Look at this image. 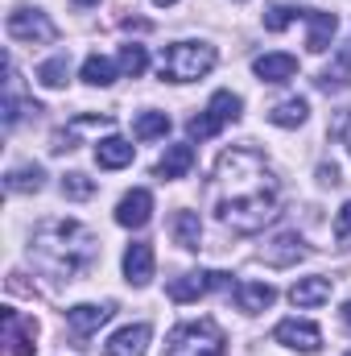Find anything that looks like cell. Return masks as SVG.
<instances>
[{"label":"cell","mask_w":351,"mask_h":356,"mask_svg":"<svg viewBox=\"0 0 351 356\" xmlns=\"http://www.w3.org/2000/svg\"><path fill=\"white\" fill-rule=\"evenodd\" d=\"M223 124L211 116V112H198V116H190V124H186V133H190V141H207V137H215Z\"/></svg>","instance_id":"cell-30"},{"label":"cell","mask_w":351,"mask_h":356,"mask_svg":"<svg viewBox=\"0 0 351 356\" xmlns=\"http://www.w3.org/2000/svg\"><path fill=\"white\" fill-rule=\"evenodd\" d=\"M153 269H157L153 245H145V241H132V245L124 249V277H128V286L145 290V286L153 282Z\"/></svg>","instance_id":"cell-9"},{"label":"cell","mask_w":351,"mask_h":356,"mask_svg":"<svg viewBox=\"0 0 351 356\" xmlns=\"http://www.w3.org/2000/svg\"><path fill=\"white\" fill-rule=\"evenodd\" d=\"M4 323H8V344L12 356H33V336H37V323L33 319H17V311H4Z\"/></svg>","instance_id":"cell-19"},{"label":"cell","mask_w":351,"mask_h":356,"mask_svg":"<svg viewBox=\"0 0 351 356\" xmlns=\"http://www.w3.org/2000/svg\"><path fill=\"white\" fill-rule=\"evenodd\" d=\"M190 166H194V145H166V154L157 158L153 175L166 178V182H174V178L190 175Z\"/></svg>","instance_id":"cell-15"},{"label":"cell","mask_w":351,"mask_h":356,"mask_svg":"<svg viewBox=\"0 0 351 356\" xmlns=\"http://www.w3.org/2000/svg\"><path fill=\"white\" fill-rule=\"evenodd\" d=\"M289 302L293 307H323V302H331V277H298L293 282V290H289Z\"/></svg>","instance_id":"cell-17"},{"label":"cell","mask_w":351,"mask_h":356,"mask_svg":"<svg viewBox=\"0 0 351 356\" xmlns=\"http://www.w3.org/2000/svg\"><path fill=\"white\" fill-rule=\"evenodd\" d=\"M306 50L310 54H327V46L335 42V29H339V17L335 13H318V8H306Z\"/></svg>","instance_id":"cell-12"},{"label":"cell","mask_w":351,"mask_h":356,"mask_svg":"<svg viewBox=\"0 0 351 356\" xmlns=\"http://www.w3.org/2000/svg\"><path fill=\"white\" fill-rule=\"evenodd\" d=\"M215 67V46L211 42H174L162 50L157 75L166 83H194Z\"/></svg>","instance_id":"cell-3"},{"label":"cell","mask_w":351,"mask_h":356,"mask_svg":"<svg viewBox=\"0 0 351 356\" xmlns=\"http://www.w3.org/2000/svg\"><path fill=\"white\" fill-rule=\"evenodd\" d=\"M335 241L339 245H351V199L339 207V216H335Z\"/></svg>","instance_id":"cell-32"},{"label":"cell","mask_w":351,"mask_h":356,"mask_svg":"<svg viewBox=\"0 0 351 356\" xmlns=\"http://www.w3.org/2000/svg\"><path fill=\"white\" fill-rule=\"evenodd\" d=\"M132 158H137V149H132V141H124V137H103V141L95 145V162H99L103 170H124V166H132Z\"/></svg>","instance_id":"cell-16"},{"label":"cell","mask_w":351,"mask_h":356,"mask_svg":"<svg viewBox=\"0 0 351 356\" xmlns=\"http://www.w3.org/2000/svg\"><path fill=\"white\" fill-rule=\"evenodd\" d=\"M4 186L12 191V195H37L42 186H46V175H42V166H12L8 175H4Z\"/></svg>","instance_id":"cell-22"},{"label":"cell","mask_w":351,"mask_h":356,"mask_svg":"<svg viewBox=\"0 0 351 356\" xmlns=\"http://www.w3.org/2000/svg\"><path fill=\"white\" fill-rule=\"evenodd\" d=\"M120 71L128 75V79H141L145 71H149V50L145 46H137V42H128V46H120Z\"/></svg>","instance_id":"cell-28"},{"label":"cell","mask_w":351,"mask_h":356,"mask_svg":"<svg viewBox=\"0 0 351 356\" xmlns=\"http://www.w3.org/2000/svg\"><path fill=\"white\" fill-rule=\"evenodd\" d=\"M62 195H67V199H91V195H95V178L79 175V170L67 175L62 178Z\"/></svg>","instance_id":"cell-31"},{"label":"cell","mask_w":351,"mask_h":356,"mask_svg":"<svg viewBox=\"0 0 351 356\" xmlns=\"http://www.w3.org/2000/svg\"><path fill=\"white\" fill-rule=\"evenodd\" d=\"M223 286H232V277L228 273H182L170 282V298L174 302H194V298H203V294H211V290H223Z\"/></svg>","instance_id":"cell-7"},{"label":"cell","mask_w":351,"mask_h":356,"mask_svg":"<svg viewBox=\"0 0 351 356\" xmlns=\"http://www.w3.org/2000/svg\"><path fill=\"white\" fill-rule=\"evenodd\" d=\"M149 353V323H128V327H120L112 340H108V348L103 356H145Z\"/></svg>","instance_id":"cell-11"},{"label":"cell","mask_w":351,"mask_h":356,"mask_svg":"<svg viewBox=\"0 0 351 356\" xmlns=\"http://www.w3.org/2000/svg\"><path fill=\"white\" fill-rule=\"evenodd\" d=\"M223 353H228V340H223L215 319L178 323L170 332V344H166V356H223Z\"/></svg>","instance_id":"cell-4"},{"label":"cell","mask_w":351,"mask_h":356,"mask_svg":"<svg viewBox=\"0 0 351 356\" xmlns=\"http://www.w3.org/2000/svg\"><path fill=\"white\" fill-rule=\"evenodd\" d=\"M153 220V195L145 186H132L120 203H116V224L120 228H145Z\"/></svg>","instance_id":"cell-8"},{"label":"cell","mask_w":351,"mask_h":356,"mask_svg":"<svg viewBox=\"0 0 351 356\" xmlns=\"http://www.w3.org/2000/svg\"><path fill=\"white\" fill-rule=\"evenodd\" d=\"M108 319H112V302H79V307H71V311H67V323H71L79 336L99 332Z\"/></svg>","instance_id":"cell-14"},{"label":"cell","mask_w":351,"mask_h":356,"mask_svg":"<svg viewBox=\"0 0 351 356\" xmlns=\"http://www.w3.org/2000/svg\"><path fill=\"white\" fill-rule=\"evenodd\" d=\"M343 145H348V154H351V112L343 116Z\"/></svg>","instance_id":"cell-34"},{"label":"cell","mask_w":351,"mask_h":356,"mask_svg":"<svg viewBox=\"0 0 351 356\" xmlns=\"http://www.w3.org/2000/svg\"><path fill=\"white\" fill-rule=\"evenodd\" d=\"M348 83H351V42H343L339 58L318 75V88H323V91H343Z\"/></svg>","instance_id":"cell-23"},{"label":"cell","mask_w":351,"mask_h":356,"mask_svg":"<svg viewBox=\"0 0 351 356\" xmlns=\"http://www.w3.org/2000/svg\"><path fill=\"white\" fill-rule=\"evenodd\" d=\"M298 17L306 21V8H298V4H289V0H277V4L264 13V29H268V33H281V29H285L289 21H298Z\"/></svg>","instance_id":"cell-29"},{"label":"cell","mask_w":351,"mask_h":356,"mask_svg":"<svg viewBox=\"0 0 351 356\" xmlns=\"http://www.w3.org/2000/svg\"><path fill=\"white\" fill-rule=\"evenodd\" d=\"M67 79H71V54H54V58H46L42 67H37V83L50 91L67 88Z\"/></svg>","instance_id":"cell-26"},{"label":"cell","mask_w":351,"mask_h":356,"mask_svg":"<svg viewBox=\"0 0 351 356\" xmlns=\"http://www.w3.org/2000/svg\"><path fill=\"white\" fill-rule=\"evenodd\" d=\"M306 253L310 249H306V241L298 232H281V236H273L261 249V261H268V266H298Z\"/></svg>","instance_id":"cell-10"},{"label":"cell","mask_w":351,"mask_h":356,"mask_svg":"<svg viewBox=\"0 0 351 356\" xmlns=\"http://www.w3.org/2000/svg\"><path fill=\"white\" fill-rule=\"evenodd\" d=\"M273 340L285 344V348H293V353H306V356L323 348V332L310 319H281L277 332H273Z\"/></svg>","instance_id":"cell-6"},{"label":"cell","mask_w":351,"mask_h":356,"mask_svg":"<svg viewBox=\"0 0 351 356\" xmlns=\"http://www.w3.org/2000/svg\"><path fill=\"white\" fill-rule=\"evenodd\" d=\"M252 75L261 83H285L298 75V58L293 54H261V58H252Z\"/></svg>","instance_id":"cell-13"},{"label":"cell","mask_w":351,"mask_h":356,"mask_svg":"<svg viewBox=\"0 0 351 356\" xmlns=\"http://www.w3.org/2000/svg\"><path fill=\"white\" fill-rule=\"evenodd\" d=\"M4 25H8V38L21 42V46H50V42L58 38V25H54L42 8H25V4L12 8Z\"/></svg>","instance_id":"cell-5"},{"label":"cell","mask_w":351,"mask_h":356,"mask_svg":"<svg viewBox=\"0 0 351 356\" xmlns=\"http://www.w3.org/2000/svg\"><path fill=\"white\" fill-rule=\"evenodd\" d=\"M343 323L351 327V302H343Z\"/></svg>","instance_id":"cell-35"},{"label":"cell","mask_w":351,"mask_h":356,"mask_svg":"<svg viewBox=\"0 0 351 356\" xmlns=\"http://www.w3.org/2000/svg\"><path fill=\"white\" fill-rule=\"evenodd\" d=\"M153 4H157V8H166V4H174V0H153Z\"/></svg>","instance_id":"cell-37"},{"label":"cell","mask_w":351,"mask_h":356,"mask_svg":"<svg viewBox=\"0 0 351 356\" xmlns=\"http://www.w3.org/2000/svg\"><path fill=\"white\" fill-rule=\"evenodd\" d=\"M207 112H211L219 124H236V120L244 116V99H240L236 91H215L211 104H207Z\"/></svg>","instance_id":"cell-25"},{"label":"cell","mask_w":351,"mask_h":356,"mask_svg":"<svg viewBox=\"0 0 351 356\" xmlns=\"http://www.w3.org/2000/svg\"><path fill=\"white\" fill-rule=\"evenodd\" d=\"M215 211L219 220L252 236L281 216V182L257 149H223L215 162Z\"/></svg>","instance_id":"cell-1"},{"label":"cell","mask_w":351,"mask_h":356,"mask_svg":"<svg viewBox=\"0 0 351 356\" xmlns=\"http://www.w3.org/2000/svg\"><path fill=\"white\" fill-rule=\"evenodd\" d=\"M306 116H310V104L302 95L281 99V104L268 108V124H277V129H298V124H306Z\"/></svg>","instance_id":"cell-20"},{"label":"cell","mask_w":351,"mask_h":356,"mask_svg":"<svg viewBox=\"0 0 351 356\" xmlns=\"http://www.w3.org/2000/svg\"><path fill=\"white\" fill-rule=\"evenodd\" d=\"M132 133H137V141H157L170 133V116L166 112H141L132 120Z\"/></svg>","instance_id":"cell-27"},{"label":"cell","mask_w":351,"mask_h":356,"mask_svg":"<svg viewBox=\"0 0 351 356\" xmlns=\"http://www.w3.org/2000/svg\"><path fill=\"white\" fill-rule=\"evenodd\" d=\"M75 4H79V8H91V4H99V0H75Z\"/></svg>","instance_id":"cell-36"},{"label":"cell","mask_w":351,"mask_h":356,"mask_svg":"<svg viewBox=\"0 0 351 356\" xmlns=\"http://www.w3.org/2000/svg\"><path fill=\"white\" fill-rule=\"evenodd\" d=\"M79 75H83V83H91V88H112L116 75H120V63H112V58H103V54H87Z\"/></svg>","instance_id":"cell-21"},{"label":"cell","mask_w":351,"mask_h":356,"mask_svg":"<svg viewBox=\"0 0 351 356\" xmlns=\"http://www.w3.org/2000/svg\"><path fill=\"white\" fill-rule=\"evenodd\" d=\"M273 302H277V290H273L268 282H240V286H236V307H240L244 315L268 311Z\"/></svg>","instance_id":"cell-18"},{"label":"cell","mask_w":351,"mask_h":356,"mask_svg":"<svg viewBox=\"0 0 351 356\" xmlns=\"http://www.w3.org/2000/svg\"><path fill=\"white\" fill-rule=\"evenodd\" d=\"M174 241L186 253H194L203 245V220H198V211H178L174 216Z\"/></svg>","instance_id":"cell-24"},{"label":"cell","mask_w":351,"mask_h":356,"mask_svg":"<svg viewBox=\"0 0 351 356\" xmlns=\"http://www.w3.org/2000/svg\"><path fill=\"white\" fill-rule=\"evenodd\" d=\"M348 356H351V353H348Z\"/></svg>","instance_id":"cell-38"},{"label":"cell","mask_w":351,"mask_h":356,"mask_svg":"<svg viewBox=\"0 0 351 356\" xmlns=\"http://www.w3.org/2000/svg\"><path fill=\"white\" fill-rule=\"evenodd\" d=\"M318 178H323V182H331V186H335V182H339V170H335V166H318Z\"/></svg>","instance_id":"cell-33"},{"label":"cell","mask_w":351,"mask_h":356,"mask_svg":"<svg viewBox=\"0 0 351 356\" xmlns=\"http://www.w3.org/2000/svg\"><path fill=\"white\" fill-rule=\"evenodd\" d=\"M99 257V236L79 220H42L29 236V261L58 282H75Z\"/></svg>","instance_id":"cell-2"}]
</instances>
